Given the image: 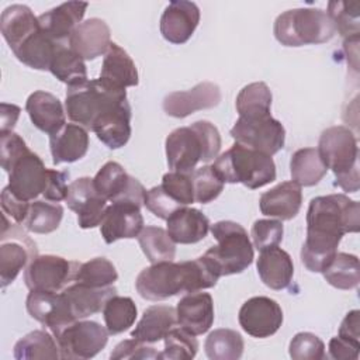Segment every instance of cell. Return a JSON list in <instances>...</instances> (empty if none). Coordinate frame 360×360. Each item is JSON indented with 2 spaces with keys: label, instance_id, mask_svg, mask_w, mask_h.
Here are the masks:
<instances>
[{
  "label": "cell",
  "instance_id": "30",
  "mask_svg": "<svg viewBox=\"0 0 360 360\" xmlns=\"http://www.w3.org/2000/svg\"><path fill=\"white\" fill-rule=\"evenodd\" d=\"M91 131L108 149H120L131 138V105L129 103L101 115Z\"/></svg>",
  "mask_w": 360,
  "mask_h": 360
},
{
  "label": "cell",
  "instance_id": "14",
  "mask_svg": "<svg viewBox=\"0 0 360 360\" xmlns=\"http://www.w3.org/2000/svg\"><path fill=\"white\" fill-rule=\"evenodd\" d=\"M7 173L8 190L22 201H34L42 194L49 179V169L32 150L22 155Z\"/></svg>",
  "mask_w": 360,
  "mask_h": 360
},
{
  "label": "cell",
  "instance_id": "53",
  "mask_svg": "<svg viewBox=\"0 0 360 360\" xmlns=\"http://www.w3.org/2000/svg\"><path fill=\"white\" fill-rule=\"evenodd\" d=\"M111 360H125V359H159V353L155 347L148 346V343L141 342L135 338L120 342L110 354Z\"/></svg>",
  "mask_w": 360,
  "mask_h": 360
},
{
  "label": "cell",
  "instance_id": "51",
  "mask_svg": "<svg viewBox=\"0 0 360 360\" xmlns=\"http://www.w3.org/2000/svg\"><path fill=\"white\" fill-rule=\"evenodd\" d=\"M143 205L158 218L167 219L173 212L183 208L176 200H173L163 188L162 186H155L150 190L146 191Z\"/></svg>",
  "mask_w": 360,
  "mask_h": 360
},
{
  "label": "cell",
  "instance_id": "46",
  "mask_svg": "<svg viewBox=\"0 0 360 360\" xmlns=\"http://www.w3.org/2000/svg\"><path fill=\"white\" fill-rule=\"evenodd\" d=\"M198 350V342L183 328H173L165 336V349L159 353V359L169 360H190L194 359Z\"/></svg>",
  "mask_w": 360,
  "mask_h": 360
},
{
  "label": "cell",
  "instance_id": "10",
  "mask_svg": "<svg viewBox=\"0 0 360 360\" xmlns=\"http://www.w3.org/2000/svg\"><path fill=\"white\" fill-rule=\"evenodd\" d=\"M231 136L236 143L273 156L284 146L285 129L271 114L239 117L231 128Z\"/></svg>",
  "mask_w": 360,
  "mask_h": 360
},
{
  "label": "cell",
  "instance_id": "22",
  "mask_svg": "<svg viewBox=\"0 0 360 360\" xmlns=\"http://www.w3.org/2000/svg\"><path fill=\"white\" fill-rule=\"evenodd\" d=\"M177 323L191 335L205 333L214 323V301L208 292H188L176 307Z\"/></svg>",
  "mask_w": 360,
  "mask_h": 360
},
{
  "label": "cell",
  "instance_id": "56",
  "mask_svg": "<svg viewBox=\"0 0 360 360\" xmlns=\"http://www.w3.org/2000/svg\"><path fill=\"white\" fill-rule=\"evenodd\" d=\"M329 357L335 360H357L360 354V343L335 336L329 340Z\"/></svg>",
  "mask_w": 360,
  "mask_h": 360
},
{
  "label": "cell",
  "instance_id": "18",
  "mask_svg": "<svg viewBox=\"0 0 360 360\" xmlns=\"http://www.w3.org/2000/svg\"><path fill=\"white\" fill-rule=\"evenodd\" d=\"M221 90L212 82H201L186 91H173L163 98V110L174 118H186L195 111L210 110L219 104Z\"/></svg>",
  "mask_w": 360,
  "mask_h": 360
},
{
  "label": "cell",
  "instance_id": "21",
  "mask_svg": "<svg viewBox=\"0 0 360 360\" xmlns=\"http://www.w3.org/2000/svg\"><path fill=\"white\" fill-rule=\"evenodd\" d=\"M87 3L66 1L38 15L41 30L55 42L66 45L75 28L82 22Z\"/></svg>",
  "mask_w": 360,
  "mask_h": 360
},
{
  "label": "cell",
  "instance_id": "15",
  "mask_svg": "<svg viewBox=\"0 0 360 360\" xmlns=\"http://www.w3.org/2000/svg\"><path fill=\"white\" fill-rule=\"evenodd\" d=\"M238 321L248 335L264 339L280 329L283 323V309L273 298L264 295L252 297L242 304Z\"/></svg>",
  "mask_w": 360,
  "mask_h": 360
},
{
  "label": "cell",
  "instance_id": "40",
  "mask_svg": "<svg viewBox=\"0 0 360 360\" xmlns=\"http://www.w3.org/2000/svg\"><path fill=\"white\" fill-rule=\"evenodd\" d=\"M204 349L211 360H238L243 354L245 343L239 332L219 328L207 336Z\"/></svg>",
  "mask_w": 360,
  "mask_h": 360
},
{
  "label": "cell",
  "instance_id": "17",
  "mask_svg": "<svg viewBox=\"0 0 360 360\" xmlns=\"http://www.w3.org/2000/svg\"><path fill=\"white\" fill-rule=\"evenodd\" d=\"M143 229L141 207L132 202H111L107 205L100 222V232L105 243L118 239L138 238Z\"/></svg>",
  "mask_w": 360,
  "mask_h": 360
},
{
  "label": "cell",
  "instance_id": "1",
  "mask_svg": "<svg viewBox=\"0 0 360 360\" xmlns=\"http://www.w3.org/2000/svg\"><path fill=\"white\" fill-rule=\"evenodd\" d=\"M359 202L345 194L319 195L307 211V238L301 248V262L312 273H322L338 252L345 233L359 232Z\"/></svg>",
  "mask_w": 360,
  "mask_h": 360
},
{
  "label": "cell",
  "instance_id": "13",
  "mask_svg": "<svg viewBox=\"0 0 360 360\" xmlns=\"http://www.w3.org/2000/svg\"><path fill=\"white\" fill-rule=\"evenodd\" d=\"M94 186L110 202H132L143 205L146 190L135 177L129 176L117 162H107L96 173Z\"/></svg>",
  "mask_w": 360,
  "mask_h": 360
},
{
  "label": "cell",
  "instance_id": "36",
  "mask_svg": "<svg viewBox=\"0 0 360 360\" xmlns=\"http://www.w3.org/2000/svg\"><path fill=\"white\" fill-rule=\"evenodd\" d=\"M17 360H58L60 359L59 346L52 333L46 330H32L14 345Z\"/></svg>",
  "mask_w": 360,
  "mask_h": 360
},
{
  "label": "cell",
  "instance_id": "39",
  "mask_svg": "<svg viewBox=\"0 0 360 360\" xmlns=\"http://www.w3.org/2000/svg\"><path fill=\"white\" fill-rule=\"evenodd\" d=\"M49 72L62 83L73 86L87 80L84 59L66 45H59L49 65Z\"/></svg>",
  "mask_w": 360,
  "mask_h": 360
},
{
  "label": "cell",
  "instance_id": "48",
  "mask_svg": "<svg viewBox=\"0 0 360 360\" xmlns=\"http://www.w3.org/2000/svg\"><path fill=\"white\" fill-rule=\"evenodd\" d=\"M288 353L294 360H322L325 359V343L315 333L300 332L291 339Z\"/></svg>",
  "mask_w": 360,
  "mask_h": 360
},
{
  "label": "cell",
  "instance_id": "9",
  "mask_svg": "<svg viewBox=\"0 0 360 360\" xmlns=\"http://www.w3.org/2000/svg\"><path fill=\"white\" fill-rule=\"evenodd\" d=\"M59 346L60 359L84 360L100 353L108 342V330L94 321L77 319L52 333Z\"/></svg>",
  "mask_w": 360,
  "mask_h": 360
},
{
  "label": "cell",
  "instance_id": "20",
  "mask_svg": "<svg viewBox=\"0 0 360 360\" xmlns=\"http://www.w3.org/2000/svg\"><path fill=\"white\" fill-rule=\"evenodd\" d=\"M25 307L30 316L48 328L51 333H55L60 328L76 321L72 316L62 292L32 290L27 297Z\"/></svg>",
  "mask_w": 360,
  "mask_h": 360
},
{
  "label": "cell",
  "instance_id": "25",
  "mask_svg": "<svg viewBox=\"0 0 360 360\" xmlns=\"http://www.w3.org/2000/svg\"><path fill=\"white\" fill-rule=\"evenodd\" d=\"M302 205L301 186L295 181H283L269 191L263 193L259 200V207L263 215L290 221L300 212Z\"/></svg>",
  "mask_w": 360,
  "mask_h": 360
},
{
  "label": "cell",
  "instance_id": "11",
  "mask_svg": "<svg viewBox=\"0 0 360 360\" xmlns=\"http://www.w3.org/2000/svg\"><path fill=\"white\" fill-rule=\"evenodd\" d=\"M38 255L35 242L27 235L20 224L7 222L3 215V226L0 235V281L1 287H7L15 280L21 270Z\"/></svg>",
  "mask_w": 360,
  "mask_h": 360
},
{
  "label": "cell",
  "instance_id": "29",
  "mask_svg": "<svg viewBox=\"0 0 360 360\" xmlns=\"http://www.w3.org/2000/svg\"><path fill=\"white\" fill-rule=\"evenodd\" d=\"M167 233L174 243L190 245L202 240L210 231V219L197 208L183 207L167 219Z\"/></svg>",
  "mask_w": 360,
  "mask_h": 360
},
{
  "label": "cell",
  "instance_id": "54",
  "mask_svg": "<svg viewBox=\"0 0 360 360\" xmlns=\"http://www.w3.org/2000/svg\"><path fill=\"white\" fill-rule=\"evenodd\" d=\"M68 179H69V172L49 169L48 184L42 193L44 198L52 202H59L65 200L68 195V187H69L66 183Z\"/></svg>",
  "mask_w": 360,
  "mask_h": 360
},
{
  "label": "cell",
  "instance_id": "16",
  "mask_svg": "<svg viewBox=\"0 0 360 360\" xmlns=\"http://www.w3.org/2000/svg\"><path fill=\"white\" fill-rule=\"evenodd\" d=\"M65 201L68 207L77 214V224L82 229L100 225L107 208V200L97 191L90 177H80L72 181L68 187Z\"/></svg>",
  "mask_w": 360,
  "mask_h": 360
},
{
  "label": "cell",
  "instance_id": "34",
  "mask_svg": "<svg viewBox=\"0 0 360 360\" xmlns=\"http://www.w3.org/2000/svg\"><path fill=\"white\" fill-rule=\"evenodd\" d=\"M60 44L48 37L39 27L17 49L13 51L15 58L24 65L37 70H49L51 60Z\"/></svg>",
  "mask_w": 360,
  "mask_h": 360
},
{
  "label": "cell",
  "instance_id": "50",
  "mask_svg": "<svg viewBox=\"0 0 360 360\" xmlns=\"http://www.w3.org/2000/svg\"><path fill=\"white\" fill-rule=\"evenodd\" d=\"M284 228L281 221L277 219H257L252 225L250 236L253 240V248L263 250L266 248L278 246L283 240Z\"/></svg>",
  "mask_w": 360,
  "mask_h": 360
},
{
  "label": "cell",
  "instance_id": "4",
  "mask_svg": "<svg viewBox=\"0 0 360 360\" xmlns=\"http://www.w3.org/2000/svg\"><path fill=\"white\" fill-rule=\"evenodd\" d=\"M128 103L127 90L98 79L86 80L66 89L65 108L69 120L86 129L111 110Z\"/></svg>",
  "mask_w": 360,
  "mask_h": 360
},
{
  "label": "cell",
  "instance_id": "27",
  "mask_svg": "<svg viewBox=\"0 0 360 360\" xmlns=\"http://www.w3.org/2000/svg\"><path fill=\"white\" fill-rule=\"evenodd\" d=\"M256 267L263 284L271 290L280 291L291 284L294 276L292 259L278 246L260 250Z\"/></svg>",
  "mask_w": 360,
  "mask_h": 360
},
{
  "label": "cell",
  "instance_id": "44",
  "mask_svg": "<svg viewBox=\"0 0 360 360\" xmlns=\"http://www.w3.org/2000/svg\"><path fill=\"white\" fill-rule=\"evenodd\" d=\"M117 278L118 273L108 259L94 257L77 264L73 283H80L94 288H104L112 285Z\"/></svg>",
  "mask_w": 360,
  "mask_h": 360
},
{
  "label": "cell",
  "instance_id": "8",
  "mask_svg": "<svg viewBox=\"0 0 360 360\" xmlns=\"http://www.w3.org/2000/svg\"><path fill=\"white\" fill-rule=\"evenodd\" d=\"M217 245L204 256L212 263L219 277L239 274L253 262V245L246 229L233 221H218L210 226Z\"/></svg>",
  "mask_w": 360,
  "mask_h": 360
},
{
  "label": "cell",
  "instance_id": "28",
  "mask_svg": "<svg viewBox=\"0 0 360 360\" xmlns=\"http://www.w3.org/2000/svg\"><path fill=\"white\" fill-rule=\"evenodd\" d=\"M49 148L53 165L73 163L87 153V129L75 122L65 124L58 132L49 135Z\"/></svg>",
  "mask_w": 360,
  "mask_h": 360
},
{
  "label": "cell",
  "instance_id": "52",
  "mask_svg": "<svg viewBox=\"0 0 360 360\" xmlns=\"http://www.w3.org/2000/svg\"><path fill=\"white\" fill-rule=\"evenodd\" d=\"M27 152L30 148L18 134L13 131L0 134V163L6 173Z\"/></svg>",
  "mask_w": 360,
  "mask_h": 360
},
{
  "label": "cell",
  "instance_id": "37",
  "mask_svg": "<svg viewBox=\"0 0 360 360\" xmlns=\"http://www.w3.org/2000/svg\"><path fill=\"white\" fill-rule=\"evenodd\" d=\"M325 280L335 288L352 290L360 283V264L354 255L336 252L330 263L322 271Z\"/></svg>",
  "mask_w": 360,
  "mask_h": 360
},
{
  "label": "cell",
  "instance_id": "58",
  "mask_svg": "<svg viewBox=\"0 0 360 360\" xmlns=\"http://www.w3.org/2000/svg\"><path fill=\"white\" fill-rule=\"evenodd\" d=\"M21 108L15 104L1 103L0 104V115H1V125H0V134L10 132L15 127V122L20 117Z\"/></svg>",
  "mask_w": 360,
  "mask_h": 360
},
{
  "label": "cell",
  "instance_id": "7",
  "mask_svg": "<svg viewBox=\"0 0 360 360\" xmlns=\"http://www.w3.org/2000/svg\"><path fill=\"white\" fill-rule=\"evenodd\" d=\"M273 32L284 46H304L330 41L336 30L326 11L304 7L281 13L274 21Z\"/></svg>",
  "mask_w": 360,
  "mask_h": 360
},
{
  "label": "cell",
  "instance_id": "19",
  "mask_svg": "<svg viewBox=\"0 0 360 360\" xmlns=\"http://www.w3.org/2000/svg\"><path fill=\"white\" fill-rule=\"evenodd\" d=\"M200 22V8L193 1L179 0L167 4L160 17L162 37L174 45L187 42Z\"/></svg>",
  "mask_w": 360,
  "mask_h": 360
},
{
  "label": "cell",
  "instance_id": "32",
  "mask_svg": "<svg viewBox=\"0 0 360 360\" xmlns=\"http://www.w3.org/2000/svg\"><path fill=\"white\" fill-rule=\"evenodd\" d=\"M176 323V308L170 305H152L143 311L142 318L131 332V338L145 343H156L165 339Z\"/></svg>",
  "mask_w": 360,
  "mask_h": 360
},
{
  "label": "cell",
  "instance_id": "47",
  "mask_svg": "<svg viewBox=\"0 0 360 360\" xmlns=\"http://www.w3.org/2000/svg\"><path fill=\"white\" fill-rule=\"evenodd\" d=\"M194 190V202L208 204L214 201L224 190V181L212 166H202L190 173Z\"/></svg>",
  "mask_w": 360,
  "mask_h": 360
},
{
  "label": "cell",
  "instance_id": "42",
  "mask_svg": "<svg viewBox=\"0 0 360 360\" xmlns=\"http://www.w3.org/2000/svg\"><path fill=\"white\" fill-rule=\"evenodd\" d=\"M138 315L136 305L129 297L112 295L103 308V318L110 335H118L134 325Z\"/></svg>",
  "mask_w": 360,
  "mask_h": 360
},
{
  "label": "cell",
  "instance_id": "5",
  "mask_svg": "<svg viewBox=\"0 0 360 360\" xmlns=\"http://www.w3.org/2000/svg\"><path fill=\"white\" fill-rule=\"evenodd\" d=\"M318 150L336 177L335 186L343 191L356 193L360 187L359 146L352 129L345 125L326 128L319 136Z\"/></svg>",
  "mask_w": 360,
  "mask_h": 360
},
{
  "label": "cell",
  "instance_id": "2",
  "mask_svg": "<svg viewBox=\"0 0 360 360\" xmlns=\"http://www.w3.org/2000/svg\"><path fill=\"white\" fill-rule=\"evenodd\" d=\"M219 278L212 263L202 255L194 260L160 262L145 267L135 280L138 294L149 301H162L181 292L211 288Z\"/></svg>",
  "mask_w": 360,
  "mask_h": 360
},
{
  "label": "cell",
  "instance_id": "45",
  "mask_svg": "<svg viewBox=\"0 0 360 360\" xmlns=\"http://www.w3.org/2000/svg\"><path fill=\"white\" fill-rule=\"evenodd\" d=\"M326 14L332 20L335 30L350 38L360 34V3L359 1H329Z\"/></svg>",
  "mask_w": 360,
  "mask_h": 360
},
{
  "label": "cell",
  "instance_id": "6",
  "mask_svg": "<svg viewBox=\"0 0 360 360\" xmlns=\"http://www.w3.org/2000/svg\"><path fill=\"white\" fill-rule=\"evenodd\" d=\"M212 167L224 183H240L250 190L276 180V165L271 156L236 142L214 160Z\"/></svg>",
  "mask_w": 360,
  "mask_h": 360
},
{
  "label": "cell",
  "instance_id": "31",
  "mask_svg": "<svg viewBox=\"0 0 360 360\" xmlns=\"http://www.w3.org/2000/svg\"><path fill=\"white\" fill-rule=\"evenodd\" d=\"M0 30L10 49L14 51L30 35L39 30V21L28 6L13 4L1 13Z\"/></svg>",
  "mask_w": 360,
  "mask_h": 360
},
{
  "label": "cell",
  "instance_id": "49",
  "mask_svg": "<svg viewBox=\"0 0 360 360\" xmlns=\"http://www.w3.org/2000/svg\"><path fill=\"white\" fill-rule=\"evenodd\" d=\"M160 186L180 205L187 207L188 204L194 202V190L190 174L169 172L163 174Z\"/></svg>",
  "mask_w": 360,
  "mask_h": 360
},
{
  "label": "cell",
  "instance_id": "57",
  "mask_svg": "<svg viewBox=\"0 0 360 360\" xmlns=\"http://www.w3.org/2000/svg\"><path fill=\"white\" fill-rule=\"evenodd\" d=\"M338 336L354 343H360V311L359 309H353L346 314V316L343 318L339 326Z\"/></svg>",
  "mask_w": 360,
  "mask_h": 360
},
{
  "label": "cell",
  "instance_id": "23",
  "mask_svg": "<svg viewBox=\"0 0 360 360\" xmlns=\"http://www.w3.org/2000/svg\"><path fill=\"white\" fill-rule=\"evenodd\" d=\"M68 45L86 60L105 55L111 45L110 27L101 18H89L75 28Z\"/></svg>",
  "mask_w": 360,
  "mask_h": 360
},
{
  "label": "cell",
  "instance_id": "33",
  "mask_svg": "<svg viewBox=\"0 0 360 360\" xmlns=\"http://www.w3.org/2000/svg\"><path fill=\"white\" fill-rule=\"evenodd\" d=\"M100 79L121 89L136 86L139 82L134 60L128 52L115 42H111L108 51L104 55Z\"/></svg>",
  "mask_w": 360,
  "mask_h": 360
},
{
  "label": "cell",
  "instance_id": "24",
  "mask_svg": "<svg viewBox=\"0 0 360 360\" xmlns=\"http://www.w3.org/2000/svg\"><path fill=\"white\" fill-rule=\"evenodd\" d=\"M25 111L34 127L48 135L58 132L66 124V111L60 100L44 90H37L28 96Z\"/></svg>",
  "mask_w": 360,
  "mask_h": 360
},
{
  "label": "cell",
  "instance_id": "26",
  "mask_svg": "<svg viewBox=\"0 0 360 360\" xmlns=\"http://www.w3.org/2000/svg\"><path fill=\"white\" fill-rule=\"evenodd\" d=\"M60 292L69 307L72 316L77 321L103 311L107 300L117 294V288L114 285L94 288L80 283H73L65 287Z\"/></svg>",
  "mask_w": 360,
  "mask_h": 360
},
{
  "label": "cell",
  "instance_id": "35",
  "mask_svg": "<svg viewBox=\"0 0 360 360\" xmlns=\"http://www.w3.org/2000/svg\"><path fill=\"white\" fill-rule=\"evenodd\" d=\"M328 167L323 163L318 148H302L292 153L290 160L291 180L301 187L318 184L326 174Z\"/></svg>",
  "mask_w": 360,
  "mask_h": 360
},
{
  "label": "cell",
  "instance_id": "38",
  "mask_svg": "<svg viewBox=\"0 0 360 360\" xmlns=\"http://www.w3.org/2000/svg\"><path fill=\"white\" fill-rule=\"evenodd\" d=\"M63 218V207L48 200H34L30 202L27 217L21 224L34 233H51L58 229Z\"/></svg>",
  "mask_w": 360,
  "mask_h": 360
},
{
  "label": "cell",
  "instance_id": "12",
  "mask_svg": "<svg viewBox=\"0 0 360 360\" xmlns=\"http://www.w3.org/2000/svg\"><path fill=\"white\" fill-rule=\"evenodd\" d=\"M77 264L56 255H37L25 267V285L30 291L60 292L73 281Z\"/></svg>",
  "mask_w": 360,
  "mask_h": 360
},
{
  "label": "cell",
  "instance_id": "41",
  "mask_svg": "<svg viewBox=\"0 0 360 360\" xmlns=\"http://www.w3.org/2000/svg\"><path fill=\"white\" fill-rule=\"evenodd\" d=\"M139 246L146 259L153 263L172 262L176 256V245L167 231L160 226H145L138 235Z\"/></svg>",
  "mask_w": 360,
  "mask_h": 360
},
{
  "label": "cell",
  "instance_id": "43",
  "mask_svg": "<svg viewBox=\"0 0 360 360\" xmlns=\"http://www.w3.org/2000/svg\"><path fill=\"white\" fill-rule=\"evenodd\" d=\"M271 91L263 82H255L245 86L235 101L239 117H255L270 114Z\"/></svg>",
  "mask_w": 360,
  "mask_h": 360
},
{
  "label": "cell",
  "instance_id": "3",
  "mask_svg": "<svg viewBox=\"0 0 360 360\" xmlns=\"http://www.w3.org/2000/svg\"><path fill=\"white\" fill-rule=\"evenodd\" d=\"M165 146L172 172L190 174L198 162L208 163L218 158L221 135L214 124L201 120L172 131L166 138Z\"/></svg>",
  "mask_w": 360,
  "mask_h": 360
},
{
  "label": "cell",
  "instance_id": "55",
  "mask_svg": "<svg viewBox=\"0 0 360 360\" xmlns=\"http://www.w3.org/2000/svg\"><path fill=\"white\" fill-rule=\"evenodd\" d=\"M30 207V201H22L20 198H17L10 190L8 187H4L1 191V208H3V214L8 215L10 218H13L17 224H22L25 217H27V211Z\"/></svg>",
  "mask_w": 360,
  "mask_h": 360
}]
</instances>
